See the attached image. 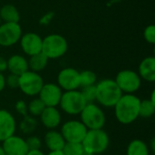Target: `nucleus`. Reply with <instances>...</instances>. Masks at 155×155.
Returning a JSON list of instances; mask_svg holds the SVG:
<instances>
[{
  "label": "nucleus",
  "instance_id": "f257e3e1",
  "mask_svg": "<svg viewBox=\"0 0 155 155\" xmlns=\"http://www.w3.org/2000/svg\"><path fill=\"white\" fill-rule=\"evenodd\" d=\"M141 100L134 94H123L114 105V114L122 124H130L139 117Z\"/></svg>",
  "mask_w": 155,
  "mask_h": 155
},
{
  "label": "nucleus",
  "instance_id": "f03ea898",
  "mask_svg": "<svg viewBox=\"0 0 155 155\" xmlns=\"http://www.w3.org/2000/svg\"><path fill=\"white\" fill-rule=\"evenodd\" d=\"M97 103L106 108L114 107L121 96L124 94L114 80L104 79L95 84Z\"/></svg>",
  "mask_w": 155,
  "mask_h": 155
},
{
  "label": "nucleus",
  "instance_id": "7ed1b4c3",
  "mask_svg": "<svg viewBox=\"0 0 155 155\" xmlns=\"http://www.w3.org/2000/svg\"><path fill=\"white\" fill-rule=\"evenodd\" d=\"M109 143L110 139L107 133L103 129H97L87 131L82 145L84 150L95 155L105 152L109 146Z\"/></svg>",
  "mask_w": 155,
  "mask_h": 155
},
{
  "label": "nucleus",
  "instance_id": "20e7f679",
  "mask_svg": "<svg viewBox=\"0 0 155 155\" xmlns=\"http://www.w3.org/2000/svg\"><path fill=\"white\" fill-rule=\"evenodd\" d=\"M81 122L87 128V130L103 129L106 117L102 108L94 103L87 104L80 114Z\"/></svg>",
  "mask_w": 155,
  "mask_h": 155
},
{
  "label": "nucleus",
  "instance_id": "39448f33",
  "mask_svg": "<svg viewBox=\"0 0 155 155\" xmlns=\"http://www.w3.org/2000/svg\"><path fill=\"white\" fill-rule=\"evenodd\" d=\"M68 50L66 39L57 34L49 35L43 39L42 53L48 59H57L65 54Z\"/></svg>",
  "mask_w": 155,
  "mask_h": 155
},
{
  "label": "nucleus",
  "instance_id": "423d86ee",
  "mask_svg": "<svg viewBox=\"0 0 155 155\" xmlns=\"http://www.w3.org/2000/svg\"><path fill=\"white\" fill-rule=\"evenodd\" d=\"M86 104H87L79 90L65 91L63 93L59 103L62 111L69 115L80 114Z\"/></svg>",
  "mask_w": 155,
  "mask_h": 155
},
{
  "label": "nucleus",
  "instance_id": "0eeeda50",
  "mask_svg": "<svg viewBox=\"0 0 155 155\" xmlns=\"http://www.w3.org/2000/svg\"><path fill=\"white\" fill-rule=\"evenodd\" d=\"M114 81L122 93L125 94H134L140 89L142 84V79L139 74L129 69L119 72Z\"/></svg>",
  "mask_w": 155,
  "mask_h": 155
},
{
  "label": "nucleus",
  "instance_id": "6e6552de",
  "mask_svg": "<svg viewBox=\"0 0 155 155\" xmlns=\"http://www.w3.org/2000/svg\"><path fill=\"white\" fill-rule=\"evenodd\" d=\"M44 84V80L38 73L28 70L19 76L18 88L27 96H36L39 94Z\"/></svg>",
  "mask_w": 155,
  "mask_h": 155
},
{
  "label": "nucleus",
  "instance_id": "1a4fd4ad",
  "mask_svg": "<svg viewBox=\"0 0 155 155\" xmlns=\"http://www.w3.org/2000/svg\"><path fill=\"white\" fill-rule=\"evenodd\" d=\"M87 131V128L81 121L70 120L62 125L60 133L63 135L65 143H82Z\"/></svg>",
  "mask_w": 155,
  "mask_h": 155
},
{
  "label": "nucleus",
  "instance_id": "9d476101",
  "mask_svg": "<svg viewBox=\"0 0 155 155\" xmlns=\"http://www.w3.org/2000/svg\"><path fill=\"white\" fill-rule=\"evenodd\" d=\"M22 36V29L18 23H3L0 25V45L11 46L15 45Z\"/></svg>",
  "mask_w": 155,
  "mask_h": 155
},
{
  "label": "nucleus",
  "instance_id": "9b49d317",
  "mask_svg": "<svg viewBox=\"0 0 155 155\" xmlns=\"http://www.w3.org/2000/svg\"><path fill=\"white\" fill-rule=\"evenodd\" d=\"M63 90L57 85V84L47 83L44 84L38 98L44 103L45 107H56L59 105Z\"/></svg>",
  "mask_w": 155,
  "mask_h": 155
},
{
  "label": "nucleus",
  "instance_id": "f8f14e48",
  "mask_svg": "<svg viewBox=\"0 0 155 155\" xmlns=\"http://www.w3.org/2000/svg\"><path fill=\"white\" fill-rule=\"evenodd\" d=\"M57 85L64 92L77 90L80 88L79 72L72 67L61 70L57 75Z\"/></svg>",
  "mask_w": 155,
  "mask_h": 155
},
{
  "label": "nucleus",
  "instance_id": "ddd939ff",
  "mask_svg": "<svg viewBox=\"0 0 155 155\" xmlns=\"http://www.w3.org/2000/svg\"><path fill=\"white\" fill-rule=\"evenodd\" d=\"M20 45L23 52L32 56L42 52L43 39L35 33H26L21 36Z\"/></svg>",
  "mask_w": 155,
  "mask_h": 155
},
{
  "label": "nucleus",
  "instance_id": "4468645a",
  "mask_svg": "<svg viewBox=\"0 0 155 155\" xmlns=\"http://www.w3.org/2000/svg\"><path fill=\"white\" fill-rule=\"evenodd\" d=\"M2 143V148L5 155H26L29 151L25 140L15 134Z\"/></svg>",
  "mask_w": 155,
  "mask_h": 155
},
{
  "label": "nucleus",
  "instance_id": "2eb2a0df",
  "mask_svg": "<svg viewBox=\"0 0 155 155\" xmlns=\"http://www.w3.org/2000/svg\"><path fill=\"white\" fill-rule=\"evenodd\" d=\"M16 122L15 117L6 110H0V142L15 134Z\"/></svg>",
  "mask_w": 155,
  "mask_h": 155
},
{
  "label": "nucleus",
  "instance_id": "dca6fc26",
  "mask_svg": "<svg viewBox=\"0 0 155 155\" xmlns=\"http://www.w3.org/2000/svg\"><path fill=\"white\" fill-rule=\"evenodd\" d=\"M39 117L42 124L49 130L57 128L62 120L61 114L56 107H45Z\"/></svg>",
  "mask_w": 155,
  "mask_h": 155
},
{
  "label": "nucleus",
  "instance_id": "f3484780",
  "mask_svg": "<svg viewBox=\"0 0 155 155\" xmlns=\"http://www.w3.org/2000/svg\"><path fill=\"white\" fill-rule=\"evenodd\" d=\"M138 74L141 79L147 82L153 83L155 81V58L153 56H148L144 58L138 68Z\"/></svg>",
  "mask_w": 155,
  "mask_h": 155
},
{
  "label": "nucleus",
  "instance_id": "a211bd4d",
  "mask_svg": "<svg viewBox=\"0 0 155 155\" xmlns=\"http://www.w3.org/2000/svg\"><path fill=\"white\" fill-rule=\"evenodd\" d=\"M7 70L10 74L20 76L29 70L27 60L19 54H14L7 60Z\"/></svg>",
  "mask_w": 155,
  "mask_h": 155
},
{
  "label": "nucleus",
  "instance_id": "6ab92c4d",
  "mask_svg": "<svg viewBox=\"0 0 155 155\" xmlns=\"http://www.w3.org/2000/svg\"><path fill=\"white\" fill-rule=\"evenodd\" d=\"M45 143L50 152H58L63 150L65 141L60 132L50 130L45 136Z\"/></svg>",
  "mask_w": 155,
  "mask_h": 155
},
{
  "label": "nucleus",
  "instance_id": "aec40b11",
  "mask_svg": "<svg viewBox=\"0 0 155 155\" xmlns=\"http://www.w3.org/2000/svg\"><path fill=\"white\" fill-rule=\"evenodd\" d=\"M48 60L49 59L42 52L39 54H34V55L30 56V59L27 61L28 68L30 71L39 73L46 67V65L48 64Z\"/></svg>",
  "mask_w": 155,
  "mask_h": 155
},
{
  "label": "nucleus",
  "instance_id": "412c9836",
  "mask_svg": "<svg viewBox=\"0 0 155 155\" xmlns=\"http://www.w3.org/2000/svg\"><path fill=\"white\" fill-rule=\"evenodd\" d=\"M0 17L4 23H18L20 20L19 12L13 5H5L0 9Z\"/></svg>",
  "mask_w": 155,
  "mask_h": 155
},
{
  "label": "nucleus",
  "instance_id": "4be33fe9",
  "mask_svg": "<svg viewBox=\"0 0 155 155\" xmlns=\"http://www.w3.org/2000/svg\"><path fill=\"white\" fill-rule=\"evenodd\" d=\"M126 155H150V149L143 141L135 139L129 143Z\"/></svg>",
  "mask_w": 155,
  "mask_h": 155
},
{
  "label": "nucleus",
  "instance_id": "5701e85b",
  "mask_svg": "<svg viewBox=\"0 0 155 155\" xmlns=\"http://www.w3.org/2000/svg\"><path fill=\"white\" fill-rule=\"evenodd\" d=\"M79 80H80V88L93 86L96 84L97 76L96 74L90 70H85L79 73Z\"/></svg>",
  "mask_w": 155,
  "mask_h": 155
},
{
  "label": "nucleus",
  "instance_id": "b1692460",
  "mask_svg": "<svg viewBox=\"0 0 155 155\" xmlns=\"http://www.w3.org/2000/svg\"><path fill=\"white\" fill-rule=\"evenodd\" d=\"M45 108V105L44 104V103L38 97L35 98L32 101H30V103L27 104L28 115L33 116V117L40 116Z\"/></svg>",
  "mask_w": 155,
  "mask_h": 155
},
{
  "label": "nucleus",
  "instance_id": "393cba45",
  "mask_svg": "<svg viewBox=\"0 0 155 155\" xmlns=\"http://www.w3.org/2000/svg\"><path fill=\"white\" fill-rule=\"evenodd\" d=\"M155 113V104H153L150 99L143 100L140 104L139 117L150 118Z\"/></svg>",
  "mask_w": 155,
  "mask_h": 155
},
{
  "label": "nucleus",
  "instance_id": "a878e982",
  "mask_svg": "<svg viewBox=\"0 0 155 155\" xmlns=\"http://www.w3.org/2000/svg\"><path fill=\"white\" fill-rule=\"evenodd\" d=\"M37 126V121L35 119V117L26 115L24 116V119L22 120L20 124V129L24 134H31L33 133Z\"/></svg>",
  "mask_w": 155,
  "mask_h": 155
},
{
  "label": "nucleus",
  "instance_id": "bb28decb",
  "mask_svg": "<svg viewBox=\"0 0 155 155\" xmlns=\"http://www.w3.org/2000/svg\"><path fill=\"white\" fill-rule=\"evenodd\" d=\"M84 151L82 143H65L62 152L64 155H80Z\"/></svg>",
  "mask_w": 155,
  "mask_h": 155
},
{
  "label": "nucleus",
  "instance_id": "cd10ccee",
  "mask_svg": "<svg viewBox=\"0 0 155 155\" xmlns=\"http://www.w3.org/2000/svg\"><path fill=\"white\" fill-rule=\"evenodd\" d=\"M84 99L85 100L86 104H92L95 102L96 99V90H95V85L93 86H88V87H84L80 91Z\"/></svg>",
  "mask_w": 155,
  "mask_h": 155
},
{
  "label": "nucleus",
  "instance_id": "c85d7f7f",
  "mask_svg": "<svg viewBox=\"0 0 155 155\" xmlns=\"http://www.w3.org/2000/svg\"><path fill=\"white\" fill-rule=\"evenodd\" d=\"M143 37L146 42L153 45L155 43V26L153 25H148L143 31Z\"/></svg>",
  "mask_w": 155,
  "mask_h": 155
},
{
  "label": "nucleus",
  "instance_id": "c756f323",
  "mask_svg": "<svg viewBox=\"0 0 155 155\" xmlns=\"http://www.w3.org/2000/svg\"><path fill=\"white\" fill-rule=\"evenodd\" d=\"M26 145L29 150H40L42 142L37 136H30L25 140Z\"/></svg>",
  "mask_w": 155,
  "mask_h": 155
},
{
  "label": "nucleus",
  "instance_id": "7c9ffc66",
  "mask_svg": "<svg viewBox=\"0 0 155 155\" xmlns=\"http://www.w3.org/2000/svg\"><path fill=\"white\" fill-rule=\"evenodd\" d=\"M5 86L10 89H17L19 86V76L10 74L7 77H5Z\"/></svg>",
  "mask_w": 155,
  "mask_h": 155
},
{
  "label": "nucleus",
  "instance_id": "2f4dec72",
  "mask_svg": "<svg viewBox=\"0 0 155 155\" xmlns=\"http://www.w3.org/2000/svg\"><path fill=\"white\" fill-rule=\"evenodd\" d=\"M15 110L20 114H22L23 116H26L28 115V113H27V104L25 103V101H18L16 104H15Z\"/></svg>",
  "mask_w": 155,
  "mask_h": 155
},
{
  "label": "nucleus",
  "instance_id": "473e14b6",
  "mask_svg": "<svg viewBox=\"0 0 155 155\" xmlns=\"http://www.w3.org/2000/svg\"><path fill=\"white\" fill-rule=\"evenodd\" d=\"M7 70V60L0 56V73Z\"/></svg>",
  "mask_w": 155,
  "mask_h": 155
},
{
  "label": "nucleus",
  "instance_id": "72a5a7b5",
  "mask_svg": "<svg viewBox=\"0 0 155 155\" xmlns=\"http://www.w3.org/2000/svg\"><path fill=\"white\" fill-rule=\"evenodd\" d=\"M5 87V77L2 73H0V93L4 91Z\"/></svg>",
  "mask_w": 155,
  "mask_h": 155
},
{
  "label": "nucleus",
  "instance_id": "f704fd0d",
  "mask_svg": "<svg viewBox=\"0 0 155 155\" xmlns=\"http://www.w3.org/2000/svg\"><path fill=\"white\" fill-rule=\"evenodd\" d=\"M26 155H45L41 150H29Z\"/></svg>",
  "mask_w": 155,
  "mask_h": 155
},
{
  "label": "nucleus",
  "instance_id": "c9c22d12",
  "mask_svg": "<svg viewBox=\"0 0 155 155\" xmlns=\"http://www.w3.org/2000/svg\"><path fill=\"white\" fill-rule=\"evenodd\" d=\"M47 155H64L62 151H58V152H50Z\"/></svg>",
  "mask_w": 155,
  "mask_h": 155
},
{
  "label": "nucleus",
  "instance_id": "e433bc0d",
  "mask_svg": "<svg viewBox=\"0 0 155 155\" xmlns=\"http://www.w3.org/2000/svg\"><path fill=\"white\" fill-rule=\"evenodd\" d=\"M153 104H155V92L154 91H153V93H152V95H151V99H150Z\"/></svg>",
  "mask_w": 155,
  "mask_h": 155
},
{
  "label": "nucleus",
  "instance_id": "4c0bfd02",
  "mask_svg": "<svg viewBox=\"0 0 155 155\" xmlns=\"http://www.w3.org/2000/svg\"><path fill=\"white\" fill-rule=\"evenodd\" d=\"M80 155H94V154H92L91 153H89V152H87V151H85V150H84L82 153H81V154Z\"/></svg>",
  "mask_w": 155,
  "mask_h": 155
},
{
  "label": "nucleus",
  "instance_id": "58836bf2",
  "mask_svg": "<svg viewBox=\"0 0 155 155\" xmlns=\"http://www.w3.org/2000/svg\"><path fill=\"white\" fill-rule=\"evenodd\" d=\"M154 143H155V140L154 139H153V140H152V150H153V152H154V148H155Z\"/></svg>",
  "mask_w": 155,
  "mask_h": 155
},
{
  "label": "nucleus",
  "instance_id": "ea45409f",
  "mask_svg": "<svg viewBox=\"0 0 155 155\" xmlns=\"http://www.w3.org/2000/svg\"><path fill=\"white\" fill-rule=\"evenodd\" d=\"M0 155H5L3 148H2V145H0Z\"/></svg>",
  "mask_w": 155,
  "mask_h": 155
},
{
  "label": "nucleus",
  "instance_id": "a19ab883",
  "mask_svg": "<svg viewBox=\"0 0 155 155\" xmlns=\"http://www.w3.org/2000/svg\"><path fill=\"white\" fill-rule=\"evenodd\" d=\"M1 24H2V20H1V17H0V25H1Z\"/></svg>",
  "mask_w": 155,
  "mask_h": 155
}]
</instances>
